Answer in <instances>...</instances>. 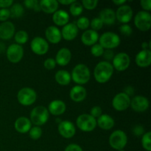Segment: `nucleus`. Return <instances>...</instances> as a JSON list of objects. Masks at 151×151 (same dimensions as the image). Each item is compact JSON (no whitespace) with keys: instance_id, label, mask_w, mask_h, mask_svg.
Here are the masks:
<instances>
[{"instance_id":"obj_1","label":"nucleus","mask_w":151,"mask_h":151,"mask_svg":"<svg viewBox=\"0 0 151 151\" xmlns=\"http://www.w3.org/2000/svg\"><path fill=\"white\" fill-rule=\"evenodd\" d=\"M113 66L107 61H100L96 65L94 69V77L99 83H106L111 78L114 74Z\"/></svg>"},{"instance_id":"obj_2","label":"nucleus","mask_w":151,"mask_h":151,"mask_svg":"<svg viewBox=\"0 0 151 151\" xmlns=\"http://www.w3.org/2000/svg\"><path fill=\"white\" fill-rule=\"evenodd\" d=\"M71 78L77 85L83 86L89 81L91 72L86 65L84 63H79L72 69Z\"/></svg>"},{"instance_id":"obj_3","label":"nucleus","mask_w":151,"mask_h":151,"mask_svg":"<svg viewBox=\"0 0 151 151\" xmlns=\"http://www.w3.org/2000/svg\"><path fill=\"white\" fill-rule=\"evenodd\" d=\"M50 117L48 109L43 106H38L34 108L30 112L29 120L35 126H41L47 123Z\"/></svg>"},{"instance_id":"obj_4","label":"nucleus","mask_w":151,"mask_h":151,"mask_svg":"<svg viewBox=\"0 0 151 151\" xmlns=\"http://www.w3.org/2000/svg\"><path fill=\"white\" fill-rule=\"evenodd\" d=\"M99 44L104 50H113L120 44V38L113 32H106L99 37Z\"/></svg>"},{"instance_id":"obj_5","label":"nucleus","mask_w":151,"mask_h":151,"mask_svg":"<svg viewBox=\"0 0 151 151\" xmlns=\"http://www.w3.org/2000/svg\"><path fill=\"white\" fill-rule=\"evenodd\" d=\"M109 142L114 150H123L128 143V137L122 130H116L109 137Z\"/></svg>"},{"instance_id":"obj_6","label":"nucleus","mask_w":151,"mask_h":151,"mask_svg":"<svg viewBox=\"0 0 151 151\" xmlns=\"http://www.w3.org/2000/svg\"><path fill=\"white\" fill-rule=\"evenodd\" d=\"M76 125L83 132H91L97 127V119L89 114H83L77 118Z\"/></svg>"},{"instance_id":"obj_7","label":"nucleus","mask_w":151,"mask_h":151,"mask_svg":"<svg viewBox=\"0 0 151 151\" xmlns=\"http://www.w3.org/2000/svg\"><path fill=\"white\" fill-rule=\"evenodd\" d=\"M37 99V94L35 90L29 87L21 88L17 94V100L21 105L29 106L35 103Z\"/></svg>"},{"instance_id":"obj_8","label":"nucleus","mask_w":151,"mask_h":151,"mask_svg":"<svg viewBox=\"0 0 151 151\" xmlns=\"http://www.w3.org/2000/svg\"><path fill=\"white\" fill-rule=\"evenodd\" d=\"M134 24L138 29L142 32H146L150 29L151 27V15L149 12H138L134 17Z\"/></svg>"},{"instance_id":"obj_9","label":"nucleus","mask_w":151,"mask_h":151,"mask_svg":"<svg viewBox=\"0 0 151 151\" xmlns=\"http://www.w3.org/2000/svg\"><path fill=\"white\" fill-rule=\"evenodd\" d=\"M130 63H131L130 56L125 52H119L114 55L111 64L114 69L119 72H123L129 67Z\"/></svg>"},{"instance_id":"obj_10","label":"nucleus","mask_w":151,"mask_h":151,"mask_svg":"<svg viewBox=\"0 0 151 151\" xmlns=\"http://www.w3.org/2000/svg\"><path fill=\"white\" fill-rule=\"evenodd\" d=\"M7 58L10 63H17L22 60L24 56V49L21 45L13 44L9 46L6 51Z\"/></svg>"},{"instance_id":"obj_11","label":"nucleus","mask_w":151,"mask_h":151,"mask_svg":"<svg viewBox=\"0 0 151 151\" xmlns=\"http://www.w3.org/2000/svg\"><path fill=\"white\" fill-rule=\"evenodd\" d=\"M131 97L124 92H119L112 100V106L117 111H123L130 107Z\"/></svg>"},{"instance_id":"obj_12","label":"nucleus","mask_w":151,"mask_h":151,"mask_svg":"<svg viewBox=\"0 0 151 151\" xmlns=\"http://www.w3.org/2000/svg\"><path fill=\"white\" fill-rule=\"evenodd\" d=\"M30 49L37 55H44L49 50V44L42 37H35L31 41Z\"/></svg>"},{"instance_id":"obj_13","label":"nucleus","mask_w":151,"mask_h":151,"mask_svg":"<svg viewBox=\"0 0 151 151\" xmlns=\"http://www.w3.org/2000/svg\"><path fill=\"white\" fill-rule=\"evenodd\" d=\"M150 106V103L147 97L142 95L134 96L131 99V104L130 107L136 112L142 113L147 110Z\"/></svg>"},{"instance_id":"obj_14","label":"nucleus","mask_w":151,"mask_h":151,"mask_svg":"<svg viewBox=\"0 0 151 151\" xmlns=\"http://www.w3.org/2000/svg\"><path fill=\"white\" fill-rule=\"evenodd\" d=\"M115 13H116V19H117L118 22L123 24L131 22L134 15L132 8L128 4H123L118 7Z\"/></svg>"},{"instance_id":"obj_15","label":"nucleus","mask_w":151,"mask_h":151,"mask_svg":"<svg viewBox=\"0 0 151 151\" xmlns=\"http://www.w3.org/2000/svg\"><path fill=\"white\" fill-rule=\"evenodd\" d=\"M58 133L65 139H71L76 134V128L73 122L68 120L61 121L58 126Z\"/></svg>"},{"instance_id":"obj_16","label":"nucleus","mask_w":151,"mask_h":151,"mask_svg":"<svg viewBox=\"0 0 151 151\" xmlns=\"http://www.w3.org/2000/svg\"><path fill=\"white\" fill-rule=\"evenodd\" d=\"M78 31L79 29L76 26V24L75 22H72V23H68L67 24L63 26L60 32H61V36L63 39L70 41L78 36Z\"/></svg>"},{"instance_id":"obj_17","label":"nucleus","mask_w":151,"mask_h":151,"mask_svg":"<svg viewBox=\"0 0 151 151\" xmlns=\"http://www.w3.org/2000/svg\"><path fill=\"white\" fill-rule=\"evenodd\" d=\"M14 24L11 22H2L0 24V39L1 40H9L13 38L15 35Z\"/></svg>"},{"instance_id":"obj_18","label":"nucleus","mask_w":151,"mask_h":151,"mask_svg":"<svg viewBox=\"0 0 151 151\" xmlns=\"http://www.w3.org/2000/svg\"><path fill=\"white\" fill-rule=\"evenodd\" d=\"M45 36L47 42L52 44H57L61 41V32L60 29L55 26H50L46 29Z\"/></svg>"},{"instance_id":"obj_19","label":"nucleus","mask_w":151,"mask_h":151,"mask_svg":"<svg viewBox=\"0 0 151 151\" xmlns=\"http://www.w3.org/2000/svg\"><path fill=\"white\" fill-rule=\"evenodd\" d=\"M72 59V52L70 50L66 47L60 49L55 55V60L56 64L60 66H66L70 62Z\"/></svg>"},{"instance_id":"obj_20","label":"nucleus","mask_w":151,"mask_h":151,"mask_svg":"<svg viewBox=\"0 0 151 151\" xmlns=\"http://www.w3.org/2000/svg\"><path fill=\"white\" fill-rule=\"evenodd\" d=\"M69 96L72 101L75 103H81L86 98V89L83 86L76 85L71 88Z\"/></svg>"},{"instance_id":"obj_21","label":"nucleus","mask_w":151,"mask_h":151,"mask_svg":"<svg viewBox=\"0 0 151 151\" xmlns=\"http://www.w3.org/2000/svg\"><path fill=\"white\" fill-rule=\"evenodd\" d=\"M135 62L138 66L146 68L151 64V51L149 50H141L137 53L135 58Z\"/></svg>"},{"instance_id":"obj_22","label":"nucleus","mask_w":151,"mask_h":151,"mask_svg":"<svg viewBox=\"0 0 151 151\" xmlns=\"http://www.w3.org/2000/svg\"><path fill=\"white\" fill-rule=\"evenodd\" d=\"M47 109L49 113L53 116H60L65 113L66 110V106L64 102L62 100H55L49 104Z\"/></svg>"},{"instance_id":"obj_23","label":"nucleus","mask_w":151,"mask_h":151,"mask_svg":"<svg viewBox=\"0 0 151 151\" xmlns=\"http://www.w3.org/2000/svg\"><path fill=\"white\" fill-rule=\"evenodd\" d=\"M32 128V122L29 118L26 116H20L17 118L14 123V128L20 134H27Z\"/></svg>"},{"instance_id":"obj_24","label":"nucleus","mask_w":151,"mask_h":151,"mask_svg":"<svg viewBox=\"0 0 151 151\" xmlns=\"http://www.w3.org/2000/svg\"><path fill=\"white\" fill-rule=\"evenodd\" d=\"M99 34L92 29H87L84 31L81 35V41L86 46H93L97 44L99 40Z\"/></svg>"},{"instance_id":"obj_25","label":"nucleus","mask_w":151,"mask_h":151,"mask_svg":"<svg viewBox=\"0 0 151 151\" xmlns=\"http://www.w3.org/2000/svg\"><path fill=\"white\" fill-rule=\"evenodd\" d=\"M99 18L101 19L103 24L112 25L116 21V13L113 9L105 8L100 11Z\"/></svg>"},{"instance_id":"obj_26","label":"nucleus","mask_w":151,"mask_h":151,"mask_svg":"<svg viewBox=\"0 0 151 151\" xmlns=\"http://www.w3.org/2000/svg\"><path fill=\"white\" fill-rule=\"evenodd\" d=\"M41 10L47 14H53L58 9L59 4L56 0H41L39 1Z\"/></svg>"},{"instance_id":"obj_27","label":"nucleus","mask_w":151,"mask_h":151,"mask_svg":"<svg viewBox=\"0 0 151 151\" xmlns=\"http://www.w3.org/2000/svg\"><path fill=\"white\" fill-rule=\"evenodd\" d=\"M52 21L57 26H65L69 23V13L64 10H58L57 11L53 13Z\"/></svg>"},{"instance_id":"obj_28","label":"nucleus","mask_w":151,"mask_h":151,"mask_svg":"<svg viewBox=\"0 0 151 151\" xmlns=\"http://www.w3.org/2000/svg\"><path fill=\"white\" fill-rule=\"evenodd\" d=\"M114 124V119L109 114H102L97 119V125L105 131H109L113 128Z\"/></svg>"},{"instance_id":"obj_29","label":"nucleus","mask_w":151,"mask_h":151,"mask_svg":"<svg viewBox=\"0 0 151 151\" xmlns=\"http://www.w3.org/2000/svg\"><path fill=\"white\" fill-rule=\"evenodd\" d=\"M55 80L60 86H67L72 81L71 74L66 70H59L55 75Z\"/></svg>"},{"instance_id":"obj_30","label":"nucleus","mask_w":151,"mask_h":151,"mask_svg":"<svg viewBox=\"0 0 151 151\" xmlns=\"http://www.w3.org/2000/svg\"><path fill=\"white\" fill-rule=\"evenodd\" d=\"M10 17L12 19H19L23 16L24 13V7L19 3H13V5L10 7Z\"/></svg>"},{"instance_id":"obj_31","label":"nucleus","mask_w":151,"mask_h":151,"mask_svg":"<svg viewBox=\"0 0 151 151\" xmlns=\"http://www.w3.org/2000/svg\"><path fill=\"white\" fill-rule=\"evenodd\" d=\"M14 39L16 41V44L22 46V44H24L27 42L28 38V33L25 30H19L16 32L14 35Z\"/></svg>"},{"instance_id":"obj_32","label":"nucleus","mask_w":151,"mask_h":151,"mask_svg":"<svg viewBox=\"0 0 151 151\" xmlns=\"http://www.w3.org/2000/svg\"><path fill=\"white\" fill-rule=\"evenodd\" d=\"M83 11V7L81 2L74 1L72 4L69 5V12L73 16H79Z\"/></svg>"},{"instance_id":"obj_33","label":"nucleus","mask_w":151,"mask_h":151,"mask_svg":"<svg viewBox=\"0 0 151 151\" xmlns=\"http://www.w3.org/2000/svg\"><path fill=\"white\" fill-rule=\"evenodd\" d=\"M151 133L150 131L145 133L142 137V147L147 151H151Z\"/></svg>"},{"instance_id":"obj_34","label":"nucleus","mask_w":151,"mask_h":151,"mask_svg":"<svg viewBox=\"0 0 151 151\" xmlns=\"http://www.w3.org/2000/svg\"><path fill=\"white\" fill-rule=\"evenodd\" d=\"M29 136L32 139L38 140L42 136V129L39 126H34L29 131Z\"/></svg>"},{"instance_id":"obj_35","label":"nucleus","mask_w":151,"mask_h":151,"mask_svg":"<svg viewBox=\"0 0 151 151\" xmlns=\"http://www.w3.org/2000/svg\"><path fill=\"white\" fill-rule=\"evenodd\" d=\"M76 26L78 27V29H81L83 30H85L87 28L89 27L90 25V21L86 16H82V17L79 18L76 22Z\"/></svg>"},{"instance_id":"obj_36","label":"nucleus","mask_w":151,"mask_h":151,"mask_svg":"<svg viewBox=\"0 0 151 151\" xmlns=\"http://www.w3.org/2000/svg\"><path fill=\"white\" fill-rule=\"evenodd\" d=\"M103 25L104 24H103L101 19H100L99 17H96V18H94V19L90 22L89 26H91V29H92V30H94L96 31V32H97V31L100 30V29L103 28Z\"/></svg>"},{"instance_id":"obj_37","label":"nucleus","mask_w":151,"mask_h":151,"mask_svg":"<svg viewBox=\"0 0 151 151\" xmlns=\"http://www.w3.org/2000/svg\"><path fill=\"white\" fill-rule=\"evenodd\" d=\"M104 50H105L103 48V47L100 44L97 43V44L91 46L90 51H91V55L94 57H100V56L103 55Z\"/></svg>"},{"instance_id":"obj_38","label":"nucleus","mask_w":151,"mask_h":151,"mask_svg":"<svg viewBox=\"0 0 151 151\" xmlns=\"http://www.w3.org/2000/svg\"><path fill=\"white\" fill-rule=\"evenodd\" d=\"M81 4L83 5V7H85L86 10H91L97 7L98 1L97 0H83L81 2Z\"/></svg>"},{"instance_id":"obj_39","label":"nucleus","mask_w":151,"mask_h":151,"mask_svg":"<svg viewBox=\"0 0 151 151\" xmlns=\"http://www.w3.org/2000/svg\"><path fill=\"white\" fill-rule=\"evenodd\" d=\"M119 31H120L121 34H122L125 36H130L133 33L132 27L129 24H128L121 25L119 27Z\"/></svg>"},{"instance_id":"obj_40","label":"nucleus","mask_w":151,"mask_h":151,"mask_svg":"<svg viewBox=\"0 0 151 151\" xmlns=\"http://www.w3.org/2000/svg\"><path fill=\"white\" fill-rule=\"evenodd\" d=\"M44 66L46 69H47V70L54 69L56 66L55 60L54 58H47L44 62Z\"/></svg>"},{"instance_id":"obj_41","label":"nucleus","mask_w":151,"mask_h":151,"mask_svg":"<svg viewBox=\"0 0 151 151\" xmlns=\"http://www.w3.org/2000/svg\"><path fill=\"white\" fill-rule=\"evenodd\" d=\"M102 113H103V110H102L101 107L98 106H94V107L91 108L89 114L97 119V118L100 117V116L103 114Z\"/></svg>"},{"instance_id":"obj_42","label":"nucleus","mask_w":151,"mask_h":151,"mask_svg":"<svg viewBox=\"0 0 151 151\" xmlns=\"http://www.w3.org/2000/svg\"><path fill=\"white\" fill-rule=\"evenodd\" d=\"M132 132L137 137H142L145 134V128L141 125H137L133 128Z\"/></svg>"},{"instance_id":"obj_43","label":"nucleus","mask_w":151,"mask_h":151,"mask_svg":"<svg viewBox=\"0 0 151 151\" xmlns=\"http://www.w3.org/2000/svg\"><path fill=\"white\" fill-rule=\"evenodd\" d=\"M10 17V10L8 8L0 9V22H7V19Z\"/></svg>"},{"instance_id":"obj_44","label":"nucleus","mask_w":151,"mask_h":151,"mask_svg":"<svg viewBox=\"0 0 151 151\" xmlns=\"http://www.w3.org/2000/svg\"><path fill=\"white\" fill-rule=\"evenodd\" d=\"M114 52L113 50H105L103 52V57L105 58V61H107L111 63V61H112L114 57Z\"/></svg>"},{"instance_id":"obj_45","label":"nucleus","mask_w":151,"mask_h":151,"mask_svg":"<svg viewBox=\"0 0 151 151\" xmlns=\"http://www.w3.org/2000/svg\"><path fill=\"white\" fill-rule=\"evenodd\" d=\"M38 2L39 1L38 0H25L24 1V6L27 8L30 9V10H34V8L38 4Z\"/></svg>"},{"instance_id":"obj_46","label":"nucleus","mask_w":151,"mask_h":151,"mask_svg":"<svg viewBox=\"0 0 151 151\" xmlns=\"http://www.w3.org/2000/svg\"><path fill=\"white\" fill-rule=\"evenodd\" d=\"M142 7L144 11L150 12L151 10V1L150 0H142L140 1Z\"/></svg>"},{"instance_id":"obj_47","label":"nucleus","mask_w":151,"mask_h":151,"mask_svg":"<svg viewBox=\"0 0 151 151\" xmlns=\"http://www.w3.org/2000/svg\"><path fill=\"white\" fill-rule=\"evenodd\" d=\"M64 151H83L82 147L77 144H69L66 146Z\"/></svg>"},{"instance_id":"obj_48","label":"nucleus","mask_w":151,"mask_h":151,"mask_svg":"<svg viewBox=\"0 0 151 151\" xmlns=\"http://www.w3.org/2000/svg\"><path fill=\"white\" fill-rule=\"evenodd\" d=\"M14 1L13 0H0V8L5 9L11 7Z\"/></svg>"},{"instance_id":"obj_49","label":"nucleus","mask_w":151,"mask_h":151,"mask_svg":"<svg viewBox=\"0 0 151 151\" xmlns=\"http://www.w3.org/2000/svg\"><path fill=\"white\" fill-rule=\"evenodd\" d=\"M122 92H124L125 94H127V95H128V97H131V96L134 95V92H135V91H134V87L131 86H128L125 87V89H124V91H122Z\"/></svg>"},{"instance_id":"obj_50","label":"nucleus","mask_w":151,"mask_h":151,"mask_svg":"<svg viewBox=\"0 0 151 151\" xmlns=\"http://www.w3.org/2000/svg\"><path fill=\"white\" fill-rule=\"evenodd\" d=\"M74 1H75V0H59L58 1V4H63V5H70Z\"/></svg>"},{"instance_id":"obj_51","label":"nucleus","mask_w":151,"mask_h":151,"mask_svg":"<svg viewBox=\"0 0 151 151\" xmlns=\"http://www.w3.org/2000/svg\"><path fill=\"white\" fill-rule=\"evenodd\" d=\"M142 50H150V42H147V41L142 42Z\"/></svg>"},{"instance_id":"obj_52","label":"nucleus","mask_w":151,"mask_h":151,"mask_svg":"<svg viewBox=\"0 0 151 151\" xmlns=\"http://www.w3.org/2000/svg\"><path fill=\"white\" fill-rule=\"evenodd\" d=\"M113 3L114 4H116V5L120 7V6L125 4V3H126V1H125V0H114Z\"/></svg>"},{"instance_id":"obj_53","label":"nucleus","mask_w":151,"mask_h":151,"mask_svg":"<svg viewBox=\"0 0 151 151\" xmlns=\"http://www.w3.org/2000/svg\"><path fill=\"white\" fill-rule=\"evenodd\" d=\"M117 151H125V150H124V149H123V150H117Z\"/></svg>"}]
</instances>
